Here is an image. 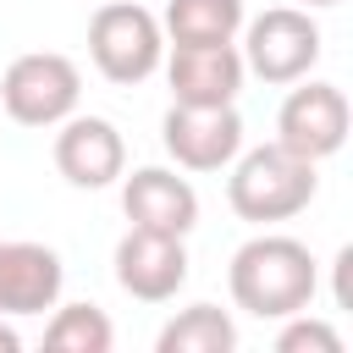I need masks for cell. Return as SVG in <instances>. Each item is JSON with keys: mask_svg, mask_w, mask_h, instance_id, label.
<instances>
[{"mask_svg": "<svg viewBox=\"0 0 353 353\" xmlns=\"http://www.w3.org/2000/svg\"><path fill=\"white\" fill-rule=\"evenodd\" d=\"M160 143L182 171H226L243 149V116L237 105H171Z\"/></svg>", "mask_w": 353, "mask_h": 353, "instance_id": "7", "label": "cell"}, {"mask_svg": "<svg viewBox=\"0 0 353 353\" xmlns=\"http://www.w3.org/2000/svg\"><path fill=\"white\" fill-rule=\"evenodd\" d=\"M314 188H320L314 160H298L281 143H259V149H237L232 176H226V204H232L237 221L276 226V221L303 215Z\"/></svg>", "mask_w": 353, "mask_h": 353, "instance_id": "2", "label": "cell"}, {"mask_svg": "<svg viewBox=\"0 0 353 353\" xmlns=\"http://www.w3.org/2000/svg\"><path fill=\"white\" fill-rule=\"evenodd\" d=\"M160 28L171 44H232L243 28V0H165Z\"/></svg>", "mask_w": 353, "mask_h": 353, "instance_id": "13", "label": "cell"}, {"mask_svg": "<svg viewBox=\"0 0 353 353\" xmlns=\"http://www.w3.org/2000/svg\"><path fill=\"white\" fill-rule=\"evenodd\" d=\"M276 347L281 353H342V336L325 325V320H309V309L287 314V325L276 331Z\"/></svg>", "mask_w": 353, "mask_h": 353, "instance_id": "16", "label": "cell"}, {"mask_svg": "<svg viewBox=\"0 0 353 353\" xmlns=\"http://www.w3.org/2000/svg\"><path fill=\"white\" fill-rule=\"evenodd\" d=\"M303 6H342V0H303Z\"/></svg>", "mask_w": 353, "mask_h": 353, "instance_id": "18", "label": "cell"}, {"mask_svg": "<svg viewBox=\"0 0 353 353\" xmlns=\"http://www.w3.org/2000/svg\"><path fill=\"white\" fill-rule=\"evenodd\" d=\"M55 171L72 188H110L127 171V143L105 116H66L55 132Z\"/></svg>", "mask_w": 353, "mask_h": 353, "instance_id": "10", "label": "cell"}, {"mask_svg": "<svg viewBox=\"0 0 353 353\" xmlns=\"http://www.w3.org/2000/svg\"><path fill=\"white\" fill-rule=\"evenodd\" d=\"M88 55H94L99 77L132 88V83H143V77L160 72V61H165V28L138 0H105L94 11V22H88Z\"/></svg>", "mask_w": 353, "mask_h": 353, "instance_id": "3", "label": "cell"}, {"mask_svg": "<svg viewBox=\"0 0 353 353\" xmlns=\"http://www.w3.org/2000/svg\"><path fill=\"white\" fill-rule=\"evenodd\" d=\"M154 347H160V353H232V347H237V325H232V314L215 309V303H188L176 320L160 325Z\"/></svg>", "mask_w": 353, "mask_h": 353, "instance_id": "14", "label": "cell"}, {"mask_svg": "<svg viewBox=\"0 0 353 353\" xmlns=\"http://www.w3.org/2000/svg\"><path fill=\"white\" fill-rule=\"evenodd\" d=\"M83 99V72L61 50H28L0 77V105L17 127H61Z\"/></svg>", "mask_w": 353, "mask_h": 353, "instance_id": "4", "label": "cell"}, {"mask_svg": "<svg viewBox=\"0 0 353 353\" xmlns=\"http://www.w3.org/2000/svg\"><path fill=\"white\" fill-rule=\"evenodd\" d=\"M347 121H353V110H347V94L336 83H303L276 110V143L292 149L298 160H314L320 165V160H331L347 143Z\"/></svg>", "mask_w": 353, "mask_h": 353, "instance_id": "6", "label": "cell"}, {"mask_svg": "<svg viewBox=\"0 0 353 353\" xmlns=\"http://www.w3.org/2000/svg\"><path fill=\"white\" fill-rule=\"evenodd\" d=\"M116 281H121V292H132L143 303L176 298L182 281H188V243L171 237V232L127 226V237L116 243Z\"/></svg>", "mask_w": 353, "mask_h": 353, "instance_id": "8", "label": "cell"}, {"mask_svg": "<svg viewBox=\"0 0 353 353\" xmlns=\"http://www.w3.org/2000/svg\"><path fill=\"white\" fill-rule=\"evenodd\" d=\"M248 66L237 44H171L165 55V83L171 105H237Z\"/></svg>", "mask_w": 353, "mask_h": 353, "instance_id": "9", "label": "cell"}, {"mask_svg": "<svg viewBox=\"0 0 353 353\" xmlns=\"http://www.w3.org/2000/svg\"><path fill=\"white\" fill-rule=\"evenodd\" d=\"M226 287H232V303L248 309L254 320H287L314 303L320 265H314L309 243H298L287 232H259L232 254Z\"/></svg>", "mask_w": 353, "mask_h": 353, "instance_id": "1", "label": "cell"}, {"mask_svg": "<svg viewBox=\"0 0 353 353\" xmlns=\"http://www.w3.org/2000/svg\"><path fill=\"white\" fill-rule=\"evenodd\" d=\"M116 325L99 303H55V320L44 325V347L55 353H110Z\"/></svg>", "mask_w": 353, "mask_h": 353, "instance_id": "15", "label": "cell"}, {"mask_svg": "<svg viewBox=\"0 0 353 353\" xmlns=\"http://www.w3.org/2000/svg\"><path fill=\"white\" fill-rule=\"evenodd\" d=\"M66 265L44 243H0V314H44L61 303Z\"/></svg>", "mask_w": 353, "mask_h": 353, "instance_id": "12", "label": "cell"}, {"mask_svg": "<svg viewBox=\"0 0 353 353\" xmlns=\"http://www.w3.org/2000/svg\"><path fill=\"white\" fill-rule=\"evenodd\" d=\"M22 347V336H17V325H6V314H0V353H17Z\"/></svg>", "mask_w": 353, "mask_h": 353, "instance_id": "17", "label": "cell"}, {"mask_svg": "<svg viewBox=\"0 0 353 353\" xmlns=\"http://www.w3.org/2000/svg\"><path fill=\"white\" fill-rule=\"evenodd\" d=\"M121 210L132 226L143 232H171V237H188L199 226V193L188 176L165 171V165H138L127 182H121Z\"/></svg>", "mask_w": 353, "mask_h": 353, "instance_id": "11", "label": "cell"}, {"mask_svg": "<svg viewBox=\"0 0 353 353\" xmlns=\"http://www.w3.org/2000/svg\"><path fill=\"white\" fill-rule=\"evenodd\" d=\"M320 61V22L298 6H270L248 22L243 39V66L259 83H298Z\"/></svg>", "mask_w": 353, "mask_h": 353, "instance_id": "5", "label": "cell"}]
</instances>
